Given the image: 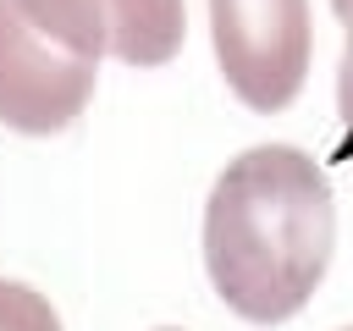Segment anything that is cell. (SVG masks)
I'll return each mask as SVG.
<instances>
[{
    "mask_svg": "<svg viewBox=\"0 0 353 331\" xmlns=\"http://www.w3.org/2000/svg\"><path fill=\"white\" fill-rule=\"evenodd\" d=\"M331 248L336 199L303 149L254 143L232 154L204 199V270L237 320H292L325 281Z\"/></svg>",
    "mask_w": 353,
    "mask_h": 331,
    "instance_id": "1",
    "label": "cell"
},
{
    "mask_svg": "<svg viewBox=\"0 0 353 331\" xmlns=\"http://www.w3.org/2000/svg\"><path fill=\"white\" fill-rule=\"evenodd\" d=\"M210 44L226 88L248 110H287L314 55L309 0H210Z\"/></svg>",
    "mask_w": 353,
    "mask_h": 331,
    "instance_id": "2",
    "label": "cell"
},
{
    "mask_svg": "<svg viewBox=\"0 0 353 331\" xmlns=\"http://www.w3.org/2000/svg\"><path fill=\"white\" fill-rule=\"evenodd\" d=\"M99 66L44 39L11 0H0V121L28 138L72 127L94 99Z\"/></svg>",
    "mask_w": 353,
    "mask_h": 331,
    "instance_id": "3",
    "label": "cell"
},
{
    "mask_svg": "<svg viewBox=\"0 0 353 331\" xmlns=\"http://www.w3.org/2000/svg\"><path fill=\"white\" fill-rule=\"evenodd\" d=\"M110 55L127 66H165L188 39L182 0H105Z\"/></svg>",
    "mask_w": 353,
    "mask_h": 331,
    "instance_id": "4",
    "label": "cell"
},
{
    "mask_svg": "<svg viewBox=\"0 0 353 331\" xmlns=\"http://www.w3.org/2000/svg\"><path fill=\"white\" fill-rule=\"evenodd\" d=\"M0 331H61V314L39 287L0 276Z\"/></svg>",
    "mask_w": 353,
    "mask_h": 331,
    "instance_id": "5",
    "label": "cell"
},
{
    "mask_svg": "<svg viewBox=\"0 0 353 331\" xmlns=\"http://www.w3.org/2000/svg\"><path fill=\"white\" fill-rule=\"evenodd\" d=\"M331 11L342 22V33H347L342 66H336V110H342V121H353V0H331Z\"/></svg>",
    "mask_w": 353,
    "mask_h": 331,
    "instance_id": "6",
    "label": "cell"
},
{
    "mask_svg": "<svg viewBox=\"0 0 353 331\" xmlns=\"http://www.w3.org/2000/svg\"><path fill=\"white\" fill-rule=\"evenodd\" d=\"M160 331H176V325H160Z\"/></svg>",
    "mask_w": 353,
    "mask_h": 331,
    "instance_id": "7",
    "label": "cell"
},
{
    "mask_svg": "<svg viewBox=\"0 0 353 331\" xmlns=\"http://www.w3.org/2000/svg\"><path fill=\"white\" fill-rule=\"evenodd\" d=\"M347 331H353V325H347Z\"/></svg>",
    "mask_w": 353,
    "mask_h": 331,
    "instance_id": "8",
    "label": "cell"
}]
</instances>
